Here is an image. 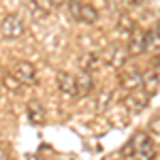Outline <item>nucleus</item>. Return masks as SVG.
<instances>
[{
    "label": "nucleus",
    "mask_w": 160,
    "mask_h": 160,
    "mask_svg": "<svg viewBox=\"0 0 160 160\" xmlns=\"http://www.w3.org/2000/svg\"><path fill=\"white\" fill-rule=\"evenodd\" d=\"M126 156L135 160H154L156 158V143L152 141V137L143 130L135 132V137L130 139V143L126 145Z\"/></svg>",
    "instance_id": "nucleus-1"
},
{
    "label": "nucleus",
    "mask_w": 160,
    "mask_h": 160,
    "mask_svg": "<svg viewBox=\"0 0 160 160\" xmlns=\"http://www.w3.org/2000/svg\"><path fill=\"white\" fill-rule=\"evenodd\" d=\"M68 13L79 24L92 26L98 22V11L90 2H86V0H68Z\"/></svg>",
    "instance_id": "nucleus-2"
},
{
    "label": "nucleus",
    "mask_w": 160,
    "mask_h": 160,
    "mask_svg": "<svg viewBox=\"0 0 160 160\" xmlns=\"http://www.w3.org/2000/svg\"><path fill=\"white\" fill-rule=\"evenodd\" d=\"M24 32H26L24 19L17 13H9V15L2 17V22H0V34L7 41H17V38L24 37Z\"/></svg>",
    "instance_id": "nucleus-3"
},
{
    "label": "nucleus",
    "mask_w": 160,
    "mask_h": 160,
    "mask_svg": "<svg viewBox=\"0 0 160 160\" xmlns=\"http://www.w3.org/2000/svg\"><path fill=\"white\" fill-rule=\"evenodd\" d=\"M149 102V94L148 92H143V90H130V94L124 98V109L128 111V113H141V111L148 107Z\"/></svg>",
    "instance_id": "nucleus-4"
},
{
    "label": "nucleus",
    "mask_w": 160,
    "mask_h": 160,
    "mask_svg": "<svg viewBox=\"0 0 160 160\" xmlns=\"http://www.w3.org/2000/svg\"><path fill=\"white\" fill-rule=\"evenodd\" d=\"M148 30L143 28H135L128 37V45H126V51L128 56H141L143 51L148 49Z\"/></svg>",
    "instance_id": "nucleus-5"
},
{
    "label": "nucleus",
    "mask_w": 160,
    "mask_h": 160,
    "mask_svg": "<svg viewBox=\"0 0 160 160\" xmlns=\"http://www.w3.org/2000/svg\"><path fill=\"white\" fill-rule=\"evenodd\" d=\"M13 75L22 86H32L37 81V68L30 62H17L15 68H13Z\"/></svg>",
    "instance_id": "nucleus-6"
},
{
    "label": "nucleus",
    "mask_w": 160,
    "mask_h": 160,
    "mask_svg": "<svg viewBox=\"0 0 160 160\" xmlns=\"http://www.w3.org/2000/svg\"><path fill=\"white\" fill-rule=\"evenodd\" d=\"M92 90H94L92 73H88V71H79V75H75V96L86 98Z\"/></svg>",
    "instance_id": "nucleus-7"
},
{
    "label": "nucleus",
    "mask_w": 160,
    "mask_h": 160,
    "mask_svg": "<svg viewBox=\"0 0 160 160\" xmlns=\"http://www.w3.org/2000/svg\"><path fill=\"white\" fill-rule=\"evenodd\" d=\"M126 60H128V51H126V47H122V45H111L109 49H107V53H105V62L109 64V66H113V68H122L124 64H126Z\"/></svg>",
    "instance_id": "nucleus-8"
},
{
    "label": "nucleus",
    "mask_w": 160,
    "mask_h": 160,
    "mask_svg": "<svg viewBox=\"0 0 160 160\" xmlns=\"http://www.w3.org/2000/svg\"><path fill=\"white\" fill-rule=\"evenodd\" d=\"M120 83H122L124 90H139L143 86V75L139 73L137 68H124L120 73Z\"/></svg>",
    "instance_id": "nucleus-9"
},
{
    "label": "nucleus",
    "mask_w": 160,
    "mask_h": 160,
    "mask_svg": "<svg viewBox=\"0 0 160 160\" xmlns=\"http://www.w3.org/2000/svg\"><path fill=\"white\" fill-rule=\"evenodd\" d=\"M26 113H28V120L34 124V126L43 124V122H45V118H47L45 107H43V105H41V100H37V98L28 100V105H26Z\"/></svg>",
    "instance_id": "nucleus-10"
},
{
    "label": "nucleus",
    "mask_w": 160,
    "mask_h": 160,
    "mask_svg": "<svg viewBox=\"0 0 160 160\" xmlns=\"http://www.w3.org/2000/svg\"><path fill=\"white\" fill-rule=\"evenodd\" d=\"M56 83H58V90H60L62 94L75 96V75H71V73H58V75H56Z\"/></svg>",
    "instance_id": "nucleus-11"
},
{
    "label": "nucleus",
    "mask_w": 160,
    "mask_h": 160,
    "mask_svg": "<svg viewBox=\"0 0 160 160\" xmlns=\"http://www.w3.org/2000/svg\"><path fill=\"white\" fill-rule=\"evenodd\" d=\"M53 9H56V0H32V11L41 17H47Z\"/></svg>",
    "instance_id": "nucleus-12"
},
{
    "label": "nucleus",
    "mask_w": 160,
    "mask_h": 160,
    "mask_svg": "<svg viewBox=\"0 0 160 160\" xmlns=\"http://www.w3.org/2000/svg\"><path fill=\"white\" fill-rule=\"evenodd\" d=\"M98 56L96 53H86L83 58H81V68L88 71V73H94L96 71V66H98Z\"/></svg>",
    "instance_id": "nucleus-13"
},
{
    "label": "nucleus",
    "mask_w": 160,
    "mask_h": 160,
    "mask_svg": "<svg viewBox=\"0 0 160 160\" xmlns=\"http://www.w3.org/2000/svg\"><path fill=\"white\" fill-rule=\"evenodd\" d=\"M4 86H7V90L13 92V94H19V92H22V83L15 79V75H13V73L4 75Z\"/></svg>",
    "instance_id": "nucleus-14"
},
{
    "label": "nucleus",
    "mask_w": 160,
    "mask_h": 160,
    "mask_svg": "<svg viewBox=\"0 0 160 160\" xmlns=\"http://www.w3.org/2000/svg\"><path fill=\"white\" fill-rule=\"evenodd\" d=\"M148 135L152 137L154 143H160V118H154L148 124Z\"/></svg>",
    "instance_id": "nucleus-15"
},
{
    "label": "nucleus",
    "mask_w": 160,
    "mask_h": 160,
    "mask_svg": "<svg viewBox=\"0 0 160 160\" xmlns=\"http://www.w3.org/2000/svg\"><path fill=\"white\" fill-rule=\"evenodd\" d=\"M113 98V94H111V92H102V94H100V100H98V107H96V109L98 111H105L107 109V107H109V100Z\"/></svg>",
    "instance_id": "nucleus-16"
},
{
    "label": "nucleus",
    "mask_w": 160,
    "mask_h": 160,
    "mask_svg": "<svg viewBox=\"0 0 160 160\" xmlns=\"http://www.w3.org/2000/svg\"><path fill=\"white\" fill-rule=\"evenodd\" d=\"M0 160H11V149L4 143H0Z\"/></svg>",
    "instance_id": "nucleus-17"
},
{
    "label": "nucleus",
    "mask_w": 160,
    "mask_h": 160,
    "mask_svg": "<svg viewBox=\"0 0 160 160\" xmlns=\"http://www.w3.org/2000/svg\"><path fill=\"white\" fill-rule=\"evenodd\" d=\"M152 34H154V38H156V41H160V22L156 24V28L152 30Z\"/></svg>",
    "instance_id": "nucleus-18"
},
{
    "label": "nucleus",
    "mask_w": 160,
    "mask_h": 160,
    "mask_svg": "<svg viewBox=\"0 0 160 160\" xmlns=\"http://www.w3.org/2000/svg\"><path fill=\"white\" fill-rule=\"evenodd\" d=\"M26 160H41V156H37V154H28Z\"/></svg>",
    "instance_id": "nucleus-19"
},
{
    "label": "nucleus",
    "mask_w": 160,
    "mask_h": 160,
    "mask_svg": "<svg viewBox=\"0 0 160 160\" xmlns=\"http://www.w3.org/2000/svg\"><path fill=\"white\" fill-rule=\"evenodd\" d=\"M130 2H132L135 7H139V4H143V0H130Z\"/></svg>",
    "instance_id": "nucleus-20"
}]
</instances>
